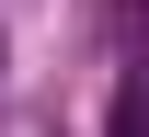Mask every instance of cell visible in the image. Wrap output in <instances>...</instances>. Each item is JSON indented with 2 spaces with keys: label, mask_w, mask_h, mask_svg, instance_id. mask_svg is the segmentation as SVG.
<instances>
[{
  "label": "cell",
  "mask_w": 149,
  "mask_h": 137,
  "mask_svg": "<svg viewBox=\"0 0 149 137\" xmlns=\"http://www.w3.org/2000/svg\"><path fill=\"white\" fill-rule=\"evenodd\" d=\"M115 137H149V69H126V92H115Z\"/></svg>",
  "instance_id": "1"
}]
</instances>
